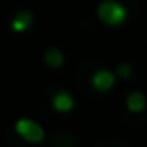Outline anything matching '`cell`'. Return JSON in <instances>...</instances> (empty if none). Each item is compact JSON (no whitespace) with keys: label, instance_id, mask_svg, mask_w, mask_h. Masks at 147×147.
<instances>
[{"label":"cell","instance_id":"6da1fadb","mask_svg":"<svg viewBox=\"0 0 147 147\" xmlns=\"http://www.w3.org/2000/svg\"><path fill=\"white\" fill-rule=\"evenodd\" d=\"M97 16L107 26H119L127 20V8L115 0H103L97 8Z\"/></svg>","mask_w":147,"mask_h":147},{"label":"cell","instance_id":"7a4b0ae2","mask_svg":"<svg viewBox=\"0 0 147 147\" xmlns=\"http://www.w3.org/2000/svg\"><path fill=\"white\" fill-rule=\"evenodd\" d=\"M14 131L28 143H40L45 141V129L40 123L32 121V119H18L14 123Z\"/></svg>","mask_w":147,"mask_h":147},{"label":"cell","instance_id":"3957f363","mask_svg":"<svg viewBox=\"0 0 147 147\" xmlns=\"http://www.w3.org/2000/svg\"><path fill=\"white\" fill-rule=\"evenodd\" d=\"M91 85H93L97 91L105 93V91L113 89V85H115V75H113L111 71H107V69H101V71H97V73L93 75Z\"/></svg>","mask_w":147,"mask_h":147},{"label":"cell","instance_id":"277c9868","mask_svg":"<svg viewBox=\"0 0 147 147\" xmlns=\"http://www.w3.org/2000/svg\"><path fill=\"white\" fill-rule=\"evenodd\" d=\"M53 107L55 111L59 113H69L75 109V97L69 93V91H59L55 97H53Z\"/></svg>","mask_w":147,"mask_h":147},{"label":"cell","instance_id":"5b68a950","mask_svg":"<svg viewBox=\"0 0 147 147\" xmlns=\"http://www.w3.org/2000/svg\"><path fill=\"white\" fill-rule=\"evenodd\" d=\"M32 22H34V16H32V12L30 10H20L14 18H12V22H10V28L14 30V32H26L30 26H32Z\"/></svg>","mask_w":147,"mask_h":147},{"label":"cell","instance_id":"8992f818","mask_svg":"<svg viewBox=\"0 0 147 147\" xmlns=\"http://www.w3.org/2000/svg\"><path fill=\"white\" fill-rule=\"evenodd\" d=\"M125 105L131 113H143L145 107H147V97L141 91H131L125 99Z\"/></svg>","mask_w":147,"mask_h":147},{"label":"cell","instance_id":"52a82bcc","mask_svg":"<svg viewBox=\"0 0 147 147\" xmlns=\"http://www.w3.org/2000/svg\"><path fill=\"white\" fill-rule=\"evenodd\" d=\"M63 63H65V55H63L61 49L51 47V49L45 53V65H47V67H51V69H61Z\"/></svg>","mask_w":147,"mask_h":147},{"label":"cell","instance_id":"ba28073f","mask_svg":"<svg viewBox=\"0 0 147 147\" xmlns=\"http://www.w3.org/2000/svg\"><path fill=\"white\" fill-rule=\"evenodd\" d=\"M131 75H133V69H131V65H127V63H121V65L117 67V77H121V79H131Z\"/></svg>","mask_w":147,"mask_h":147}]
</instances>
